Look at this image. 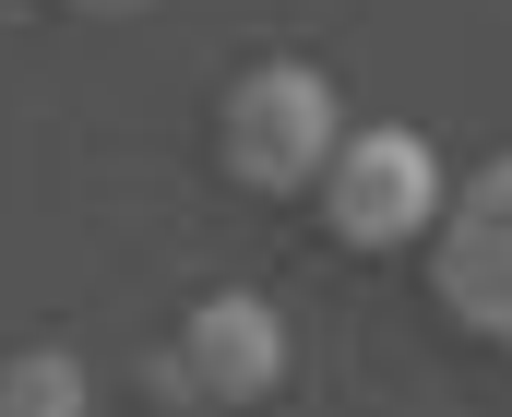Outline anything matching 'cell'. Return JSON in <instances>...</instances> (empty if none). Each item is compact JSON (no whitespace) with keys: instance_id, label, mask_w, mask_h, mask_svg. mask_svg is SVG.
I'll use <instances>...</instances> for the list:
<instances>
[{"instance_id":"2","label":"cell","mask_w":512,"mask_h":417,"mask_svg":"<svg viewBox=\"0 0 512 417\" xmlns=\"http://www.w3.org/2000/svg\"><path fill=\"white\" fill-rule=\"evenodd\" d=\"M322 215H334V239L346 251H417L429 227H441V155L417 132H346L334 155H322Z\"/></svg>"},{"instance_id":"3","label":"cell","mask_w":512,"mask_h":417,"mask_svg":"<svg viewBox=\"0 0 512 417\" xmlns=\"http://www.w3.org/2000/svg\"><path fill=\"white\" fill-rule=\"evenodd\" d=\"M429 286L465 334L512 346V155H489L465 191H441V227H429Z\"/></svg>"},{"instance_id":"1","label":"cell","mask_w":512,"mask_h":417,"mask_svg":"<svg viewBox=\"0 0 512 417\" xmlns=\"http://www.w3.org/2000/svg\"><path fill=\"white\" fill-rule=\"evenodd\" d=\"M334 143H346V96L310 60H262V72L227 84V108H215V155L251 191H310Z\"/></svg>"},{"instance_id":"4","label":"cell","mask_w":512,"mask_h":417,"mask_svg":"<svg viewBox=\"0 0 512 417\" xmlns=\"http://www.w3.org/2000/svg\"><path fill=\"white\" fill-rule=\"evenodd\" d=\"M179 382H191L203 406H262V394L286 382V322H274V298L215 286V298L179 322Z\"/></svg>"},{"instance_id":"5","label":"cell","mask_w":512,"mask_h":417,"mask_svg":"<svg viewBox=\"0 0 512 417\" xmlns=\"http://www.w3.org/2000/svg\"><path fill=\"white\" fill-rule=\"evenodd\" d=\"M0 417H84V370H72L60 346L0 358Z\"/></svg>"}]
</instances>
